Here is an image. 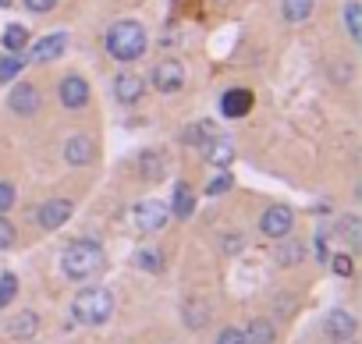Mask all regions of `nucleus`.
Masks as SVG:
<instances>
[{"instance_id":"b1692460","label":"nucleus","mask_w":362,"mask_h":344,"mask_svg":"<svg viewBox=\"0 0 362 344\" xmlns=\"http://www.w3.org/2000/svg\"><path fill=\"white\" fill-rule=\"evenodd\" d=\"M22 54H8V57H0V82H11L18 71H22Z\"/></svg>"},{"instance_id":"39448f33","label":"nucleus","mask_w":362,"mask_h":344,"mask_svg":"<svg viewBox=\"0 0 362 344\" xmlns=\"http://www.w3.org/2000/svg\"><path fill=\"white\" fill-rule=\"evenodd\" d=\"M153 85L160 93H177L181 85H185V68H181L177 61H160L153 68Z\"/></svg>"},{"instance_id":"2f4dec72","label":"nucleus","mask_w":362,"mask_h":344,"mask_svg":"<svg viewBox=\"0 0 362 344\" xmlns=\"http://www.w3.org/2000/svg\"><path fill=\"white\" fill-rule=\"evenodd\" d=\"M334 273L351 277V259H348V256H334Z\"/></svg>"},{"instance_id":"ddd939ff","label":"nucleus","mask_w":362,"mask_h":344,"mask_svg":"<svg viewBox=\"0 0 362 344\" xmlns=\"http://www.w3.org/2000/svg\"><path fill=\"white\" fill-rule=\"evenodd\" d=\"M64 156H68V163L82 167V163H89V160L96 156V149H93V142H89L86 135H71L68 146H64Z\"/></svg>"},{"instance_id":"6ab92c4d","label":"nucleus","mask_w":362,"mask_h":344,"mask_svg":"<svg viewBox=\"0 0 362 344\" xmlns=\"http://www.w3.org/2000/svg\"><path fill=\"white\" fill-rule=\"evenodd\" d=\"M4 47H8V54H22L29 47V29L25 25H8L4 29Z\"/></svg>"},{"instance_id":"f704fd0d","label":"nucleus","mask_w":362,"mask_h":344,"mask_svg":"<svg viewBox=\"0 0 362 344\" xmlns=\"http://www.w3.org/2000/svg\"><path fill=\"white\" fill-rule=\"evenodd\" d=\"M0 8H11V0H0Z\"/></svg>"},{"instance_id":"dca6fc26","label":"nucleus","mask_w":362,"mask_h":344,"mask_svg":"<svg viewBox=\"0 0 362 344\" xmlns=\"http://www.w3.org/2000/svg\"><path fill=\"white\" fill-rule=\"evenodd\" d=\"M192 210H196V196H192V185H174V217H192Z\"/></svg>"},{"instance_id":"f3484780","label":"nucleus","mask_w":362,"mask_h":344,"mask_svg":"<svg viewBox=\"0 0 362 344\" xmlns=\"http://www.w3.org/2000/svg\"><path fill=\"white\" fill-rule=\"evenodd\" d=\"M203 153H206V160H210V163H224V167L235 160V149H231V142H228V138H217V135H214V138L203 146Z\"/></svg>"},{"instance_id":"c85d7f7f","label":"nucleus","mask_w":362,"mask_h":344,"mask_svg":"<svg viewBox=\"0 0 362 344\" xmlns=\"http://www.w3.org/2000/svg\"><path fill=\"white\" fill-rule=\"evenodd\" d=\"M15 245V224L0 217V249H11Z\"/></svg>"},{"instance_id":"f257e3e1","label":"nucleus","mask_w":362,"mask_h":344,"mask_svg":"<svg viewBox=\"0 0 362 344\" xmlns=\"http://www.w3.org/2000/svg\"><path fill=\"white\" fill-rule=\"evenodd\" d=\"M61 266H64V273H68L71 280L96 277V273L103 270V249H100L96 242H89V238H78V242H71V245L64 249Z\"/></svg>"},{"instance_id":"6e6552de","label":"nucleus","mask_w":362,"mask_h":344,"mask_svg":"<svg viewBox=\"0 0 362 344\" xmlns=\"http://www.w3.org/2000/svg\"><path fill=\"white\" fill-rule=\"evenodd\" d=\"M68 217H71V203H68V199H50V203H43L40 213H36L40 227H47V231H57L61 224H68Z\"/></svg>"},{"instance_id":"1a4fd4ad","label":"nucleus","mask_w":362,"mask_h":344,"mask_svg":"<svg viewBox=\"0 0 362 344\" xmlns=\"http://www.w3.org/2000/svg\"><path fill=\"white\" fill-rule=\"evenodd\" d=\"M8 107H11L15 114H22V117L36 114V110H40V93H36V85H29V82L15 85L11 96H8Z\"/></svg>"},{"instance_id":"473e14b6","label":"nucleus","mask_w":362,"mask_h":344,"mask_svg":"<svg viewBox=\"0 0 362 344\" xmlns=\"http://www.w3.org/2000/svg\"><path fill=\"white\" fill-rule=\"evenodd\" d=\"M217 344H245V337H242V330H224L217 337Z\"/></svg>"},{"instance_id":"9b49d317","label":"nucleus","mask_w":362,"mask_h":344,"mask_svg":"<svg viewBox=\"0 0 362 344\" xmlns=\"http://www.w3.org/2000/svg\"><path fill=\"white\" fill-rule=\"evenodd\" d=\"M64 47H68V36H64V32H54V36L40 40V43L33 47V64H47V61H57V57L64 54Z\"/></svg>"},{"instance_id":"72a5a7b5","label":"nucleus","mask_w":362,"mask_h":344,"mask_svg":"<svg viewBox=\"0 0 362 344\" xmlns=\"http://www.w3.org/2000/svg\"><path fill=\"white\" fill-rule=\"evenodd\" d=\"M57 4V0H25V8L29 11H36V15H43V11H50Z\"/></svg>"},{"instance_id":"cd10ccee","label":"nucleus","mask_w":362,"mask_h":344,"mask_svg":"<svg viewBox=\"0 0 362 344\" xmlns=\"http://www.w3.org/2000/svg\"><path fill=\"white\" fill-rule=\"evenodd\" d=\"M348 32H351V40H362V11H358V4H348Z\"/></svg>"},{"instance_id":"7c9ffc66","label":"nucleus","mask_w":362,"mask_h":344,"mask_svg":"<svg viewBox=\"0 0 362 344\" xmlns=\"http://www.w3.org/2000/svg\"><path fill=\"white\" fill-rule=\"evenodd\" d=\"M228 189H231V174H221V178L210 182V196H221V192H228Z\"/></svg>"},{"instance_id":"f03ea898","label":"nucleus","mask_w":362,"mask_h":344,"mask_svg":"<svg viewBox=\"0 0 362 344\" xmlns=\"http://www.w3.org/2000/svg\"><path fill=\"white\" fill-rule=\"evenodd\" d=\"M146 47H149V40H146V29L139 22H117L107 32V50L117 61H139L146 54Z\"/></svg>"},{"instance_id":"2eb2a0df","label":"nucleus","mask_w":362,"mask_h":344,"mask_svg":"<svg viewBox=\"0 0 362 344\" xmlns=\"http://www.w3.org/2000/svg\"><path fill=\"white\" fill-rule=\"evenodd\" d=\"M114 96H117L121 103H135V100L142 96V78H139V75H117V78H114Z\"/></svg>"},{"instance_id":"5701e85b","label":"nucleus","mask_w":362,"mask_h":344,"mask_svg":"<svg viewBox=\"0 0 362 344\" xmlns=\"http://www.w3.org/2000/svg\"><path fill=\"white\" fill-rule=\"evenodd\" d=\"M15 295H18V277L4 273V277H0V309H8L15 302Z\"/></svg>"},{"instance_id":"a878e982","label":"nucleus","mask_w":362,"mask_h":344,"mask_svg":"<svg viewBox=\"0 0 362 344\" xmlns=\"http://www.w3.org/2000/svg\"><path fill=\"white\" fill-rule=\"evenodd\" d=\"M203 323H206V305H203V302H196V305L189 302V305H185V326H196V330H199Z\"/></svg>"},{"instance_id":"20e7f679","label":"nucleus","mask_w":362,"mask_h":344,"mask_svg":"<svg viewBox=\"0 0 362 344\" xmlns=\"http://www.w3.org/2000/svg\"><path fill=\"white\" fill-rule=\"evenodd\" d=\"M167 220H170V210H167L163 203H153V199H146V203H139V206L132 210V224H135L142 235L163 231Z\"/></svg>"},{"instance_id":"412c9836","label":"nucleus","mask_w":362,"mask_h":344,"mask_svg":"<svg viewBox=\"0 0 362 344\" xmlns=\"http://www.w3.org/2000/svg\"><path fill=\"white\" fill-rule=\"evenodd\" d=\"M8 333H11V337H33V333H36V316H33V312L15 316V319L8 323Z\"/></svg>"},{"instance_id":"7ed1b4c3","label":"nucleus","mask_w":362,"mask_h":344,"mask_svg":"<svg viewBox=\"0 0 362 344\" xmlns=\"http://www.w3.org/2000/svg\"><path fill=\"white\" fill-rule=\"evenodd\" d=\"M71 309H75V319H78V323L100 326V323L110 319V312H114V298H110L107 287H86V291H78V298H75Z\"/></svg>"},{"instance_id":"bb28decb","label":"nucleus","mask_w":362,"mask_h":344,"mask_svg":"<svg viewBox=\"0 0 362 344\" xmlns=\"http://www.w3.org/2000/svg\"><path fill=\"white\" fill-rule=\"evenodd\" d=\"M135 263H139L142 270H149V273H156V270H163V263H160V256H156L153 249H142V252L135 256Z\"/></svg>"},{"instance_id":"9d476101","label":"nucleus","mask_w":362,"mask_h":344,"mask_svg":"<svg viewBox=\"0 0 362 344\" xmlns=\"http://www.w3.org/2000/svg\"><path fill=\"white\" fill-rule=\"evenodd\" d=\"M249 110H252V93H249V89H228V93L221 96V114H224V117L238 121V117H245Z\"/></svg>"},{"instance_id":"423d86ee","label":"nucleus","mask_w":362,"mask_h":344,"mask_svg":"<svg viewBox=\"0 0 362 344\" xmlns=\"http://www.w3.org/2000/svg\"><path fill=\"white\" fill-rule=\"evenodd\" d=\"M291 224H295V217H291L288 206H270V210L263 213V220H259V231H263L267 238H284V235L291 231Z\"/></svg>"},{"instance_id":"0eeeda50","label":"nucleus","mask_w":362,"mask_h":344,"mask_svg":"<svg viewBox=\"0 0 362 344\" xmlns=\"http://www.w3.org/2000/svg\"><path fill=\"white\" fill-rule=\"evenodd\" d=\"M61 103H64L68 110L86 107V103H89V82H86L82 75H68V78L61 82Z\"/></svg>"},{"instance_id":"aec40b11","label":"nucleus","mask_w":362,"mask_h":344,"mask_svg":"<svg viewBox=\"0 0 362 344\" xmlns=\"http://www.w3.org/2000/svg\"><path fill=\"white\" fill-rule=\"evenodd\" d=\"M281 11H284L288 22H305L313 15V0H284Z\"/></svg>"},{"instance_id":"393cba45","label":"nucleus","mask_w":362,"mask_h":344,"mask_svg":"<svg viewBox=\"0 0 362 344\" xmlns=\"http://www.w3.org/2000/svg\"><path fill=\"white\" fill-rule=\"evenodd\" d=\"M358 227H362V224H358L355 217H344V220H341V235H344V242H348L351 249L362 245V231H358Z\"/></svg>"},{"instance_id":"4be33fe9","label":"nucleus","mask_w":362,"mask_h":344,"mask_svg":"<svg viewBox=\"0 0 362 344\" xmlns=\"http://www.w3.org/2000/svg\"><path fill=\"white\" fill-rule=\"evenodd\" d=\"M298 259H305V245L302 242H288V245L277 249V263L281 266H295Z\"/></svg>"},{"instance_id":"4468645a","label":"nucleus","mask_w":362,"mask_h":344,"mask_svg":"<svg viewBox=\"0 0 362 344\" xmlns=\"http://www.w3.org/2000/svg\"><path fill=\"white\" fill-rule=\"evenodd\" d=\"M139 170H142V178H146V182H160V178H163V170H167V160H163V153H156V149H146V153L139 156Z\"/></svg>"},{"instance_id":"c756f323","label":"nucleus","mask_w":362,"mask_h":344,"mask_svg":"<svg viewBox=\"0 0 362 344\" xmlns=\"http://www.w3.org/2000/svg\"><path fill=\"white\" fill-rule=\"evenodd\" d=\"M11 206H15V189L0 182V213H8Z\"/></svg>"},{"instance_id":"a211bd4d","label":"nucleus","mask_w":362,"mask_h":344,"mask_svg":"<svg viewBox=\"0 0 362 344\" xmlns=\"http://www.w3.org/2000/svg\"><path fill=\"white\" fill-rule=\"evenodd\" d=\"M245 344H274V323L270 319H252L249 330H242Z\"/></svg>"},{"instance_id":"f8f14e48","label":"nucleus","mask_w":362,"mask_h":344,"mask_svg":"<svg viewBox=\"0 0 362 344\" xmlns=\"http://www.w3.org/2000/svg\"><path fill=\"white\" fill-rule=\"evenodd\" d=\"M327 333H330L334 340H351V337H355V316L344 312V309H334V312L327 316Z\"/></svg>"}]
</instances>
